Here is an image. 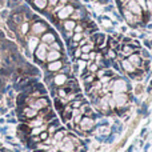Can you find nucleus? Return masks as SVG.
<instances>
[{
  "label": "nucleus",
  "mask_w": 152,
  "mask_h": 152,
  "mask_svg": "<svg viewBox=\"0 0 152 152\" xmlns=\"http://www.w3.org/2000/svg\"><path fill=\"white\" fill-rule=\"evenodd\" d=\"M47 52H48V45L44 44V43H40V44L36 47L35 52H34L35 60H36L37 63L43 64L45 61V58H47Z\"/></svg>",
  "instance_id": "1"
},
{
  "label": "nucleus",
  "mask_w": 152,
  "mask_h": 152,
  "mask_svg": "<svg viewBox=\"0 0 152 152\" xmlns=\"http://www.w3.org/2000/svg\"><path fill=\"white\" fill-rule=\"evenodd\" d=\"M79 127H80V129L84 132V134H87V132H92L95 129V119L94 118H89V116H83L80 120V123H79Z\"/></svg>",
  "instance_id": "2"
},
{
  "label": "nucleus",
  "mask_w": 152,
  "mask_h": 152,
  "mask_svg": "<svg viewBox=\"0 0 152 152\" xmlns=\"http://www.w3.org/2000/svg\"><path fill=\"white\" fill-rule=\"evenodd\" d=\"M112 97H113V102H115L116 108L127 107V105H128V102L131 100L128 95L123 94V92H119V94H112Z\"/></svg>",
  "instance_id": "3"
},
{
  "label": "nucleus",
  "mask_w": 152,
  "mask_h": 152,
  "mask_svg": "<svg viewBox=\"0 0 152 152\" xmlns=\"http://www.w3.org/2000/svg\"><path fill=\"white\" fill-rule=\"evenodd\" d=\"M50 104H51L50 99H48L47 96H40V97H37V99H34V102L31 103L29 107L35 108V110H37V111H42V110H44V108L50 107Z\"/></svg>",
  "instance_id": "4"
},
{
  "label": "nucleus",
  "mask_w": 152,
  "mask_h": 152,
  "mask_svg": "<svg viewBox=\"0 0 152 152\" xmlns=\"http://www.w3.org/2000/svg\"><path fill=\"white\" fill-rule=\"evenodd\" d=\"M126 10H128L129 12H132L136 16H142L143 15V8L140 7V4L136 1V0H128L126 4L123 5Z\"/></svg>",
  "instance_id": "5"
},
{
  "label": "nucleus",
  "mask_w": 152,
  "mask_h": 152,
  "mask_svg": "<svg viewBox=\"0 0 152 152\" xmlns=\"http://www.w3.org/2000/svg\"><path fill=\"white\" fill-rule=\"evenodd\" d=\"M74 11H75L74 4L64 5V7L58 12V19H60V20H67L68 18H71V15L74 13Z\"/></svg>",
  "instance_id": "6"
},
{
  "label": "nucleus",
  "mask_w": 152,
  "mask_h": 152,
  "mask_svg": "<svg viewBox=\"0 0 152 152\" xmlns=\"http://www.w3.org/2000/svg\"><path fill=\"white\" fill-rule=\"evenodd\" d=\"M63 66H64L63 60H56V61L48 63L47 66H45V69H47V72H51V74H58V72H60V69L63 68Z\"/></svg>",
  "instance_id": "7"
},
{
  "label": "nucleus",
  "mask_w": 152,
  "mask_h": 152,
  "mask_svg": "<svg viewBox=\"0 0 152 152\" xmlns=\"http://www.w3.org/2000/svg\"><path fill=\"white\" fill-rule=\"evenodd\" d=\"M31 29H32V32H34L35 35H43L44 32L48 31V27H47V24L43 23V21L36 20V21L34 23V26H32Z\"/></svg>",
  "instance_id": "8"
},
{
  "label": "nucleus",
  "mask_w": 152,
  "mask_h": 152,
  "mask_svg": "<svg viewBox=\"0 0 152 152\" xmlns=\"http://www.w3.org/2000/svg\"><path fill=\"white\" fill-rule=\"evenodd\" d=\"M61 58H63V55H61V52H60V51L48 50V52H47V58H45V60H47L48 63H51V61L61 60Z\"/></svg>",
  "instance_id": "9"
},
{
  "label": "nucleus",
  "mask_w": 152,
  "mask_h": 152,
  "mask_svg": "<svg viewBox=\"0 0 152 152\" xmlns=\"http://www.w3.org/2000/svg\"><path fill=\"white\" fill-rule=\"evenodd\" d=\"M127 59H128V61L132 64V66L135 67V68H137V69H139L140 64H142V60H143V59H142V56L139 55V52H135V53H132V55H129Z\"/></svg>",
  "instance_id": "10"
},
{
  "label": "nucleus",
  "mask_w": 152,
  "mask_h": 152,
  "mask_svg": "<svg viewBox=\"0 0 152 152\" xmlns=\"http://www.w3.org/2000/svg\"><path fill=\"white\" fill-rule=\"evenodd\" d=\"M67 136V129L66 128H59L55 134L52 135V140H53V144L55 143H60L64 137Z\"/></svg>",
  "instance_id": "11"
},
{
  "label": "nucleus",
  "mask_w": 152,
  "mask_h": 152,
  "mask_svg": "<svg viewBox=\"0 0 152 152\" xmlns=\"http://www.w3.org/2000/svg\"><path fill=\"white\" fill-rule=\"evenodd\" d=\"M55 40H56V35L51 31H47L42 35V43H44V44H47V45L53 43Z\"/></svg>",
  "instance_id": "12"
},
{
  "label": "nucleus",
  "mask_w": 152,
  "mask_h": 152,
  "mask_svg": "<svg viewBox=\"0 0 152 152\" xmlns=\"http://www.w3.org/2000/svg\"><path fill=\"white\" fill-rule=\"evenodd\" d=\"M120 66H121V68L124 69V71L127 72V74H132V72H135L137 68H135L134 66H132L131 63L128 61V59H123V60H120Z\"/></svg>",
  "instance_id": "13"
},
{
  "label": "nucleus",
  "mask_w": 152,
  "mask_h": 152,
  "mask_svg": "<svg viewBox=\"0 0 152 152\" xmlns=\"http://www.w3.org/2000/svg\"><path fill=\"white\" fill-rule=\"evenodd\" d=\"M10 19L12 23H15L16 26H20L21 23H23V13H20V12H16V11H13L12 13L10 15Z\"/></svg>",
  "instance_id": "14"
},
{
  "label": "nucleus",
  "mask_w": 152,
  "mask_h": 152,
  "mask_svg": "<svg viewBox=\"0 0 152 152\" xmlns=\"http://www.w3.org/2000/svg\"><path fill=\"white\" fill-rule=\"evenodd\" d=\"M75 26H76V21L72 20V19H67V20L63 21V29H64V32H74Z\"/></svg>",
  "instance_id": "15"
},
{
  "label": "nucleus",
  "mask_w": 152,
  "mask_h": 152,
  "mask_svg": "<svg viewBox=\"0 0 152 152\" xmlns=\"http://www.w3.org/2000/svg\"><path fill=\"white\" fill-rule=\"evenodd\" d=\"M27 123L29 124V127H31V128H34V127H40V126H43V124H45V123H44V119H43L42 116H39V115H37L36 118H34V119H31V120H28Z\"/></svg>",
  "instance_id": "16"
},
{
  "label": "nucleus",
  "mask_w": 152,
  "mask_h": 152,
  "mask_svg": "<svg viewBox=\"0 0 152 152\" xmlns=\"http://www.w3.org/2000/svg\"><path fill=\"white\" fill-rule=\"evenodd\" d=\"M26 45H28L29 51L31 52H35V50H36V47L39 45V39H37L36 36H32L28 39V43H26Z\"/></svg>",
  "instance_id": "17"
},
{
  "label": "nucleus",
  "mask_w": 152,
  "mask_h": 152,
  "mask_svg": "<svg viewBox=\"0 0 152 152\" xmlns=\"http://www.w3.org/2000/svg\"><path fill=\"white\" fill-rule=\"evenodd\" d=\"M53 104H55L56 111H59V112H61V111L64 110V107H66V104L63 103V100H61L60 97H55V100H53Z\"/></svg>",
  "instance_id": "18"
},
{
  "label": "nucleus",
  "mask_w": 152,
  "mask_h": 152,
  "mask_svg": "<svg viewBox=\"0 0 152 152\" xmlns=\"http://www.w3.org/2000/svg\"><path fill=\"white\" fill-rule=\"evenodd\" d=\"M34 4H35V7L37 8V10H44L45 7H47V4H48V0H34Z\"/></svg>",
  "instance_id": "19"
},
{
  "label": "nucleus",
  "mask_w": 152,
  "mask_h": 152,
  "mask_svg": "<svg viewBox=\"0 0 152 152\" xmlns=\"http://www.w3.org/2000/svg\"><path fill=\"white\" fill-rule=\"evenodd\" d=\"M50 50L60 51V52H61V50H63V47H61V44L58 42V40H55V42H53V43H51V44H50Z\"/></svg>",
  "instance_id": "20"
},
{
  "label": "nucleus",
  "mask_w": 152,
  "mask_h": 152,
  "mask_svg": "<svg viewBox=\"0 0 152 152\" xmlns=\"http://www.w3.org/2000/svg\"><path fill=\"white\" fill-rule=\"evenodd\" d=\"M19 5H20V0H8V8L11 10H15Z\"/></svg>",
  "instance_id": "21"
},
{
  "label": "nucleus",
  "mask_w": 152,
  "mask_h": 152,
  "mask_svg": "<svg viewBox=\"0 0 152 152\" xmlns=\"http://www.w3.org/2000/svg\"><path fill=\"white\" fill-rule=\"evenodd\" d=\"M83 37H84V34H74V35H72V37H71V40L79 44V42H80Z\"/></svg>",
  "instance_id": "22"
},
{
  "label": "nucleus",
  "mask_w": 152,
  "mask_h": 152,
  "mask_svg": "<svg viewBox=\"0 0 152 152\" xmlns=\"http://www.w3.org/2000/svg\"><path fill=\"white\" fill-rule=\"evenodd\" d=\"M81 50H80V47H76L74 51H72V56H74V59H80V56H81Z\"/></svg>",
  "instance_id": "23"
},
{
  "label": "nucleus",
  "mask_w": 152,
  "mask_h": 152,
  "mask_svg": "<svg viewBox=\"0 0 152 152\" xmlns=\"http://www.w3.org/2000/svg\"><path fill=\"white\" fill-rule=\"evenodd\" d=\"M20 26H21V34L26 35L27 32L29 31V24H28V23H21Z\"/></svg>",
  "instance_id": "24"
},
{
  "label": "nucleus",
  "mask_w": 152,
  "mask_h": 152,
  "mask_svg": "<svg viewBox=\"0 0 152 152\" xmlns=\"http://www.w3.org/2000/svg\"><path fill=\"white\" fill-rule=\"evenodd\" d=\"M50 136H51V135L48 134V131H47V129H45V131H43L42 134L39 135V137H40V140H42V142H44V140H47Z\"/></svg>",
  "instance_id": "25"
},
{
  "label": "nucleus",
  "mask_w": 152,
  "mask_h": 152,
  "mask_svg": "<svg viewBox=\"0 0 152 152\" xmlns=\"http://www.w3.org/2000/svg\"><path fill=\"white\" fill-rule=\"evenodd\" d=\"M7 105H8V107H13V105H15L13 97H10V96H8V99H7Z\"/></svg>",
  "instance_id": "26"
},
{
  "label": "nucleus",
  "mask_w": 152,
  "mask_h": 152,
  "mask_svg": "<svg viewBox=\"0 0 152 152\" xmlns=\"http://www.w3.org/2000/svg\"><path fill=\"white\" fill-rule=\"evenodd\" d=\"M0 15H1L3 18H7V16H8V11H1V12H0ZM8 18H10V16H8Z\"/></svg>",
  "instance_id": "27"
},
{
  "label": "nucleus",
  "mask_w": 152,
  "mask_h": 152,
  "mask_svg": "<svg viewBox=\"0 0 152 152\" xmlns=\"http://www.w3.org/2000/svg\"><path fill=\"white\" fill-rule=\"evenodd\" d=\"M4 39H5V35H4V32L0 29V42H1V40H4Z\"/></svg>",
  "instance_id": "28"
},
{
  "label": "nucleus",
  "mask_w": 152,
  "mask_h": 152,
  "mask_svg": "<svg viewBox=\"0 0 152 152\" xmlns=\"http://www.w3.org/2000/svg\"><path fill=\"white\" fill-rule=\"evenodd\" d=\"M144 44H145V45H147V47H148V48H152V43L150 42V40H145V42H144Z\"/></svg>",
  "instance_id": "29"
},
{
  "label": "nucleus",
  "mask_w": 152,
  "mask_h": 152,
  "mask_svg": "<svg viewBox=\"0 0 152 152\" xmlns=\"http://www.w3.org/2000/svg\"><path fill=\"white\" fill-rule=\"evenodd\" d=\"M140 92H142V87L137 86V87H136V89H135V94H140Z\"/></svg>",
  "instance_id": "30"
},
{
  "label": "nucleus",
  "mask_w": 152,
  "mask_h": 152,
  "mask_svg": "<svg viewBox=\"0 0 152 152\" xmlns=\"http://www.w3.org/2000/svg\"><path fill=\"white\" fill-rule=\"evenodd\" d=\"M59 0H48V3H50L51 5H56V3H58Z\"/></svg>",
  "instance_id": "31"
},
{
  "label": "nucleus",
  "mask_w": 152,
  "mask_h": 152,
  "mask_svg": "<svg viewBox=\"0 0 152 152\" xmlns=\"http://www.w3.org/2000/svg\"><path fill=\"white\" fill-rule=\"evenodd\" d=\"M97 1H99L100 4H108V3H110V0H97Z\"/></svg>",
  "instance_id": "32"
},
{
  "label": "nucleus",
  "mask_w": 152,
  "mask_h": 152,
  "mask_svg": "<svg viewBox=\"0 0 152 152\" xmlns=\"http://www.w3.org/2000/svg\"><path fill=\"white\" fill-rule=\"evenodd\" d=\"M152 91V81L150 83V87H148V92H151Z\"/></svg>",
  "instance_id": "33"
},
{
  "label": "nucleus",
  "mask_w": 152,
  "mask_h": 152,
  "mask_svg": "<svg viewBox=\"0 0 152 152\" xmlns=\"http://www.w3.org/2000/svg\"><path fill=\"white\" fill-rule=\"evenodd\" d=\"M0 63H1V58H0Z\"/></svg>",
  "instance_id": "34"
},
{
  "label": "nucleus",
  "mask_w": 152,
  "mask_h": 152,
  "mask_svg": "<svg viewBox=\"0 0 152 152\" xmlns=\"http://www.w3.org/2000/svg\"><path fill=\"white\" fill-rule=\"evenodd\" d=\"M0 1H1V0H0Z\"/></svg>",
  "instance_id": "35"
}]
</instances>
